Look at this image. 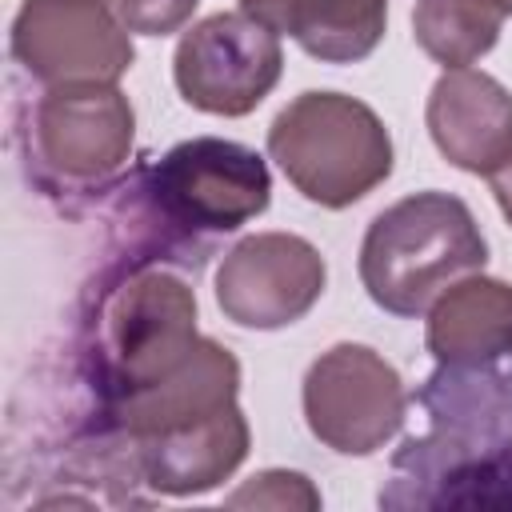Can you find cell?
<instances>
[{"label": "cell", "mask_w": 512, "mask_h": 512, "mask_svg": "<svg viewBox=\"0 0 512 512\" xmlns=\"http://www.w3.org/2000/svg\"><path fill=\"white\" fill-rule=\"evenodd\" d=\"M488 184H492V196H496L500 212H504L508 224H512V156H508L496 172H488Z\"/></svg>", "instance_id": "ac0fdd59"}, {"label": "cell", "mask_w": 512, "mask_h": 512, "mask_svg": "<svg viewBox=\"0 0 512 512\" xmlns=\"http://www.w3.org/2000/svg\"><path fill=\"white\" fill-rule=\"evenodd\" d=\"M424 124L440 156L464 172L488 176L512 156V96L476 68H448L424 108Z\"/></svg>", "instance_id": "30bf717a"}, {"label": "cell", "mask_w": 512, "mask_h": 512, "mask_svg": "<svg viewBox=\"0 0 512 512\" xmlns=\"http://www.w3.org/2000/svg\"><path fill=\"white\" fill-rule=\"evenodd\" d=\"M408 412L400 372L368 344L320 352L304 376V420L320 444L340 456H372Z\"/></svg>", "instance_id": "5b68a950"}, {"label": "cell", "mask_w": 512, "mask_h": 512, "mask_svg": "<svg viewBox=\"0 0 512 512\" xmlns=\"http://www.w3.org/2000/svg\"><path fill=\"white\" fill-rule=\"evenodd\" d=\"M268 156L304 200L320 208H348L388 180L392 136L356 96L300 92L272 120Z\"/></svg>", "instance_id": "7a4b0ae2"}, {"label": "cell", "mask_w": 512, "mask_h": 512, "mask_svg": "<svg viewBox=\"0 0 512 512\" xmlns=\"http://www.w3.org/2000/svg\"><path fill=\"white\" fill-rule=\"evenodd\" d=\"M196 4L200 0H116V12L128 24V32L168 36V32H176L192 20Z\"/></svg>", "instance_id": "e0dca14e"}, {"label": "cell", "mask_w": 512, "mask_h": 512, "mask_svg": "<svg viewBox=\"0 0 512 512\" xmlns=\"http://www.w3.org/2000/svg\"><path fill=\"white\" fill-rule=\"evenodd\" d=\"M228 504L232 508H244V504H256V508H316L320 496L308 484V476H300V472H260V476H252V484L232 492Z\"/></svg>", "instance_id": "2e32d148"}, {"label": "cell", "mask_w": 512, "mask_h": 512, "mask_svg": "<svg viewBox=\"0 0 512 512\" xmlns=\"http://www.w3.org/2000/svg\"><path fill=\"white\" fill-rule=\"evenodd\" d=\"M248 456V420L232 404L208 420L176 432L136 440V460L144 480L168 496H196L228 480Z\"/></svg>", "instance_id": "7c38bea8"}, {"label": "cell", "mask_w": 512, "mask_h": 512, "mask_svg": "<svg viewBox=\"0 0 512 512\" xmlns=\"http://www.w3.org/2000/svg\"><path fill=\"white\" fill-rule=\"evenodd\" d=\"M328 280L324 256L292 232L244 236L216 268V304L240 328H284L312 312Z\"/></svg>", "instance_id": "9c48e42d"}, {"label": "cell", "mask_w": 512, "mask_h": 512, "mask_svg": "<svg viewBox=\"0 0 512 512\" xmlns=\"http://www.w3.org/2000/svg\"><path fill=\"white\" fill-rule=\"evenodd\" d=\"M280 36L248 12H216L192 24L172 56L180 96L208 116H248L280 80Z\"/></svg>", "instance_id": "52a82bcc"}, {"label": "cell", "mask_w": 512, "mask_h": 512, "mask_svg": "<svg viewBox=\"0 0 512 512\" xmlns=\"http://www.w3.org/2000/svg\"><path fill=\"white\" fill-rule=\"evenodd\" d=\"M136 136V116L116 84H56L28 120V160L56 184L92 188L112 180Z\"/></svg>", "instance_id": "277c9868"}, {"label": "cell", "mask_w": 512, "mask_h": 512, "mask_svg": "<svg viewBox=\"0 0 512 512\" xmlns=\"http://www.w3.org/2000/svg\"><path fill=\"white\" fill-rule=\"evenodd\" d=\"M428 352L448 368H488L512 356V288L464 276L428 308Z\"/></svg>", "instance_id": "4fadbf2b"}, {"label": "cell", "mask_w": 512, "mask_h": 512, "mask_svg": "<svg viewBox=\"0 0 512 512\" xmlns=\"http://www.w3.org/2000/svg\"><path fill=\"white\" fill-rule=\"evenodd\" d=\"M16 64L56 84H116L132 68L128 24L112 0H24L12 20Z\"/></svg>", "instance_id": "ba28073f"}, {"label": "cell", "mask_w": 512, "mask_h": 512, "mask_svg": "<svg viewBox=\"0 0 512 512\" xmlns=\"http://www.w3.org/2000/svg\"><path fill=\"white\" fill-rule=\"evenodd\" d=\"M504 16L484 0H416L412 36L444 68H468L500 40Z\"/></svg>", "instance_id": "9a60e30c"}, {"label": "cell", "mask_w": 512, "mask_h": 512, "mask_svg": "<svg viewBox=\"0 0 512 512\" xmlns=\"http://www.w3.org/2000/svg\"><path fill=\"white\" fill-rule=\"evenodd\" d=\"M152 200L188 232H232L268 208L272 176L252 148L196 136L164 152L152 168Z\"/></svg>", "instance_id": "8992f818"}, {"label": "cell", "mask_w": 512, "mask_h": 512, "mask_svg": "<svg viewBox=\"0 0 512 512\" xmlns=\"http://www.w3.org/2000/svg\"><path fill=\"white\" fill-rule=\"evenodd\" d=\"M236 392H240L236 356L224 344L200 336L196 348L168 376L112 400V416L132 440H144V436L176 432V428H188L196 420H208L232 408Z\"/></svg>", "instance_id": "8fae6325"}, {"label": "cell", "mask_w": 512, "mask_h": 512, "mask_svg": "<svg viewBox=\"0 0 512 512\" xmlns=\"http://www.w3.org/2000/svg\"><path fill=\"white\" fill-rule=\"evenodd\" d=\"M488 244L472 208L448 192H416L384 208L360 244V280L392 316H424L456 280L480 272Z\"/></svg>", "instance_id": "6da1fadb"}, {"label": "cell", "mask_w": 512, "mask_h": 512, "mask_svg": "<svg viewBox=\"0 0 512 512\" xmlns=\"http://www.w3.org/2000/svg\"><path fill=\"white\" fill-rule=\"evenodd\" d=\"M112 4H116V0H112Z\"/></svg>", "instance_id": "ffe728a7"}, {"label": "cell", "mask_w": 512, "mask_h": 512, "mask_svg": "<svg viewBox=\"0 0 512 512\" xmlns=\"http://www.w3.org/2000/svg\"><path fill=\"white\" fill-rule=\"evenodd\" d=\"M196 296L164 272L144 268L128 276L100 308V368L108 400H120L160 376H168L196 348Z\"/></svg>", "instance_id": "3957f363"}, {"label": "cell", "mask_w": 512, "mask_h": 512, "mask_svg": "<svg viewBox=\"0 0 512 512\" xmlns=\"http://www.w3.org/2000/svg\"><path fill=\"white\" fill-rule=\"evenodd\" d=\"M240 12L292 36L312 60L356 64L388 28V0H240Z\"/></svg>", "instance_id": "5bb4252c"}, {"label": "cell", "mask_w": 512, "mask_h": 512, "mask_svg": "<svg viewBox=\"0 0 512 512\" xmlns=\"http://www.w3.org/2000/svg\"><path fill=\"white\" fill-rule=\"evenodd\" d=\"M484 4H492L500 16H512V0H484Z\"/></svg>", "instance_id": "d6986e66"}]
</instances>
